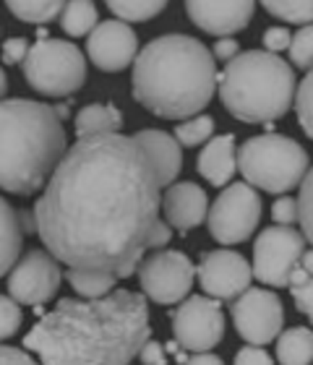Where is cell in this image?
Segmentation results:
<instances>
[{"label":"cell","instance_id":"4fadbf2b","mask_svg":"<svg viewBox=\"0 0 313 365\" xmlns=\"http://www.w3.org/2000/svg\"><path fill=\"white\" fill-rule=\"evenodd\" d=\"M61 282V261L42 248H31L11 267L8 295L19 305H45L58 295Z\"/></svg>","mask_w":313,"mask_h":365},{"label":"cell","instance_id":"4316f807","mask_svg":"<svg viewBox=\"0 0 313 365\" xmlns=\"http://www.w3.org/2000/svg\"><path fill=\"white\" fill-rule=\"evenodd\" d=\"M214 133V118L212 115H191L185 120H178L175 125V141L185 149H196L199 144H207Z\"/></svg>","mask_w":313,"mask_h":365},{"label":"cell","instance_id":"2e32d148","mask_svg":"<svg viewBox=\"0 0 313 365\" xmlns=\"http://www.w3.org/2000/svg\"><path fill=\"white\" fill-rule=\"evenodd\" d=\"M185 11L201 31L212 37H232L251 24L256 0H185Z\"/></svg>","mask_w":313,"mask_h":365},{"label":"cell","instance_id":"d590c367","mask_svg":"<svg viewBox=\"0 0 313 365\" xmlns=\"http://www.w3.org/2000/svg\"><path fill=\"white\" fill-rule=\"evenodd\" d=\"M232 365H277V363L272 360V355H269L264 347L248 344V347H243V350H237L235 363Z\"/></svg>","mask_w":313,"mask_h":365},{"label":"cell","instance_id":"7bdbcfd3","mask_svg":"<svg viewBox=\"0 0 313 365\" xmlns=\"http://www.w3.org/2000/svg\"><path fill=\"white\" fill-rule=\"evenodd\" d=\"M6 91H8V78H6V71L0 68V99L6 97Z\"/></svg>","mask_w":313,"mask_h":365},{"label":"cell","instance_id":"ac0fdd59","mask_svg":"<svg viewBox=\"0 0 313 365\" xmlns=\"http://www.w3.org/2000/svg\"><path fill=\"white\" fill-rule=\"evenodd\" d=\"M141 149L149 154L157 175H160L162 188H168L170 182H175L180 170H183V152H180V144L175 141V136H170L160 128H144L133 133Z\"/></svg>","mask_w":313,"mask_h":365},{"label":"cell","instance_id":"ee69618b","mask_svg":"<svg viewBox=\"0 0 313 365\" xmlns=\"http://www.w3.org/2000/svg\"><path fill=\"white\" fill-rule=\"evenodd\" d=\"M165 352H178V342H170L168 347H165Z\"/></svg>","mask_w":313,"mask_h":365},{"label":"cell","instance_id":"603a6c76","mask_svg":"<svg viewBox=\"0 0 313 365\" xmlns=\"http://www.w3.org/2000/svg\"><path fill=\"white\" fill-rule=\"evenodd\" d=\"M100 21L94 0H66L61 11V26L68 37L78 39L86 37L94 29V24Z\"/></svg>","mask_w":313,"mask_h":365},{"label":"cell","instance_id":"e575fe53","mask_svg":"<svg viewBox=\"0 0 313 365\" xmlns=\"http://www.w3.org/2000/svg\"><path fill=\"white\" fill-rule=\"evenodd\" d=\"M29 53V39L26 37H11L3 42V63L6 66H16L21 63Z\"/></svg>","mask_w":313,"mask_h":365},{"label":"cell","instance_id":"83f0119b","mask_svg":"<svg viewBox=\"0 0 313 365\" xmlns=\"http://www.w3.org/2000/svg\"><path fill=\"white\" fill-rule=\"evenodd\" d=\"M261 6L277 19L298 26L311 24L313 19V0H261Z\"/></svg>","mask_w":313,"mask_h":365},{"label":"cell","instance_id":"7c38bea8","mask_svg":"<svg viewBox=\"0 0 313 365\" xmlns=\"http://www.w3.org/2000/svg\"><path fill=\"white\" fill-rule=\"evenodd\" d=\"M230 316L237 334L256 347L274 342L284 327L282 297L261 287H245L230 305Z\"/></svg>","mask_w":313,"mask_h":365},{"label":"cell","instance_id":"cb8c5ba5","mask_svg":"<svg viewBox=\"0 0 313 365\" xmlns=\"http://www.w3.org/2000/svg\"><path fill=\"white\" fill-rule=\"evenodd\" d=\"M66 0H6L8 11L24 24H47L58 19Z\"/></svg>","mask_w":313,"mask_h":365},{"label":"cell","instance_id":"8fae6325","mask_svg":"<svg viewBox=\"0 0 313 365\" xmlns=\"http://www.w3.org/2000/svg\"><path fill=\"white\" fill-rule=\"evenodd\" d=\"M136 269L144 297L157 305L180 303L196 279V267L183 251H154L149 259H141Z\"/></svg>","mask_w":313,"mask_h":365},{"label":"cell","instance_id":"ffe728a7","mask_svg":"<svg viewBox=\"0 0 313 365\" xmlns=\"http://www.w3.org/2000/svg\"><path fill=\"white\" fill-rule=\"evenodd\" d=\"M24 248V230L19 225V212L0 196V277L11 272Z\"/></svg>","mask_w":313,"mask_h":365},{"label":"cell","instance_id":"8992f818","mask_svg":"<svg viewBox=\"0 0 313 365\" xmlns=\"http://www.w3.org/2000/svg\"><path fill=\"white\" fill-rule=\"evenodd\" d=\"M237 170L248 185L267 193H290L311 170V157L295 138L264 133L248 138L237 152Z\"/></svg>","mask_w":313,"mask_h":365},{"label":"cell","instance_id":"f35d334b","mask_svg":"<svg viewBox=\"0 0 313 365\" xmlns=\"http://www.w3.org/2000/svg\"><path fill=\"white\" fill-rule=\"evenodd\" d=\"M237 53H240V45H237L235 39H230V37H217V42H214V47H212L214 61L227 63L230 58H235Z\"/></svg>","mask_w":313,"mask_h":365},{"label":"cell","instance_id":"5bb4252c","mask_svg":"<svg viewBox=\"0 0 313 365\" xmlns=\"http://www.w3.org/2000/svg\"><path fill=\"white\" fill-rule=\"evenodd\" d=\"M86 55L89 61L105 73H118L125 71L133 63L138 53V37L130 29L128 21L110 19V21H97L94 29L86 34Z\"/></svg>","mask_w":313,"mask_h":365},{"label":"cell","instance_id":"9c48e42d","mask_svg":"<svg viewBox=\"0 0 313 365\" xmlns=\"http://www.w3.org/2000/svg\"><path fill=\"white\" fill-rule=\"evenodd\" d=\"M306 237L292 225H274L264 227L253 240V267L251 274L261 284L269 287H287L290 272L300 264L306 251Z\"/></svg>","mask_w":313,"mask_h":365},{"label":"cell","instance_id":"d6a6232c","mask_svg":"<svg viewBox=\"0 0 313 365\" xmlns=\"http://www.w3.org/2000/svg\"><path fill=\"white\" fill-rule=\"evenodd\" d=\"M313 178H311V170H308L303 180H300V196L295 198V204H298V222L303 232L300 235L306 237V243H311L313 237V222H311V198H313Z\"/></svg>","mask_w":313,"mask_h":365},{"label":"cell","instance_id":"60d3db41","mask_svg":"<svg viewBox=\"0 0 313 365\" xmlns=\"http://www.w3.org/2000/svg\"><path fill=\"white\" fill-rule=\"evenodd\" d=\"M185 365H225L217 355L212 352H193V358L185 360Z\"/></svg>","mask_w":313,"mask_h":365},{"label":"cell","instance_id":"9a60e30c","mask_svg":"<svg viewBox=\"0 0 313 365\" xmlns=\"http://www.w3.org/2000/svg\"><path fill=\"white\" fill-rule=\"evenodd\" d=\"M199 284L209 297L217 300H235L245 287H251V264L240 253L230 248H217L201 256Z\"/></svg>","mask_w":313,"mask_h":365},{"label":"cell","instance_id":"b9f144b4","mask_svg":"<svg viewBox=\"0 0 313 365\" xmlns=\"http://www.w3.org/2000/svg\"><path fill=\"white\" fill-rule=\"evenodd\" d=\"M19 225H21L24 235H31V232H37V225H34V214L29 209H21L19 212Z\"/></svg>","mask_w":313,"mask_h":365},{"label":"cell","instance_id":"484cf974","mask_svg":"<svg viewBox=\"0 0 313 365\" xmlns=\"http://www.w3.org/2000/svg\"><path fill=\"white\" fill-rule=\"evenodd\" d=\"M120 21H152L168 8L170 0H105Z\"/></svg>","mask_w":313,"mask_h":365},{"label":"cell","instance_id":"6da1fadb","mask_svg":"<svg viewBox=\"0 0 313 365\" xmlns=\"http://www.w3.org/2000/svg\"><path fill=\"white\" fill-rule=\"evenodd\" d=\"M162 190L133 136L120 130L81 136L34 201L37 235L68 269L128 279L146 251L165 248L173 237V227L160 220Z\"/></svg>","mask_w":313,"mask_h":365},{"label":"cell","instance_id":"8d00e7d4","mask_svg":"<svg viewBox=\"0 0 313 365\" xmlns=\"http://www.w3.org/2000/svg\"><path fill=\"white\" fill-rule=\"evenodd\" d=\"M138 360L144 365H168V352H165V347H162L157 339H146L144 344H141V350H138Z\"/></svg>","mask_w":313,"mask_h":365},{"label":"cell","instance_id":"74e56055","mask_svg":"<svg viewBox=\"0 0 313 365\" xmlns=\"http://www.w3.org/2000/svg\"><path fill=\"white\" fill-rule=\"evenodd\" d=\"M290 37L292 34L284 26H269L264 31V47H267V53H282V50H287Z\"/></svg>","mask_w":313,"mask_h":365},{"label":"cell","instance_id":"44dd1931","mask_svg":"<svg viewBox=\"0 0 313 365\" xmlns=\"http://www.w3.org/2000/svg\"><path fill=\"white\" fill-rule=\"evenodd\" d=\"M73 125H76V138L118 133L123 128V113L115 105H86L78 110Z\"/></svg>","mask_w":313,"mask_h":365},{"label":"cell","instance_id":"836d02e7","mask_svg":"<svg viewBox=\"0 0 313 365\" xmlns=\"http://www.w3.org/2000/svg\"><path fill=\"white\" fill-rule=\"evenodd\" d=\"M272 217H274L277 225H295L298 222V204L292 196H279L272 204Z\"/></svg>","mask_w":313,"mask_h":365},{"label":"cell","instance_id":"52a82bcc","mask_svg":"<svg viewBox=\"0 0 313 365\" xmlns=\"http://www.w3.org/2000/svg\"><path fill=\"white\" fill-rule=\"evenodd\" d=\"M21 66L26 84L42 97H68L86 84V58L68 39H39Z\"/></svg>","mask_w":313,"mask_h":365},{"label":"cell","instance_id":"e0dca14e","mask_svg":"<svg viewBox=\"0 0 313 365\" xmlns=\"http://www.w3.org/2000/svg\"><path fill=\"white\" fill-rule=\"evenodd\" d=\"M160 209L165 212V222L170 227H175L178 232H188L207 220V190L191 180L170 182L162 193Z\"/></svg>","mask_w":313,"mask_h":365},{"label":"cell","instance_id":"7402d4cb","mask_svg":"<svg viewBox=\"0 0 313 365\" xmlns=\"http://www.w3.org/2000/svg\"><path fill=\"white\" fill-rule=\"evenodd\" d=\"M277 360L282 365H311L313 334L308 327H292L277 334Z\"/></svg>","mask_w":313,"mask_h":365},{"label":"cell","instance_id":"d6986e66","mask_svg":"<svg viewBox=\"0 0 313 365\" xmlns=\"http://www.w3.org/2000/svg\"><path fill=\"white\" fill-rule=\"evenodd\" d=\"M196 170L199 175L214 185V188H225L237 173V146L232 133L212 138L209 144H204L199 160H196Z\"/></svg>","mask_w":313,"mask_h":365},{"label":"cell","instance_id":"f546056e","mask_svg":"<svg viewBox=\"0 0 313 365\" xmlns=\"http://www.w3.org/2000/svg\"><path fill=\"white\" fill-rule=\"evenodd\" d=\"M287 53H290L292 68L308 71L313 63V29L311 24H303L295 34L290 37V45H287Z\"/></svg>","mask_w":313,"mask_h":365},{"label":"cell","instance_id":"4dcf8cb0","mask_svg":"<svg viewBox=\"0 0 313 365\" xmlns=\"http://www.w3.org/2000/svg\"><path fill=\"white\" fill-rule=\"evenodd\" d=\"M311 102H313V76L308 73L298 86H295V94H292V107H295V115H298V123L303 133L308 138L313 136V113H311Z\"/></svg>","mask_w":313,"mask_h":365},{"label":"cell","instance_id":"7a4b0ae2","mask_svg":"<svg viewBox=\"0 0 313 365\" xmlns=\"http://www.w3.org/2000/svg\"><path fill=\"white\" fill-rule=\"evenodd\" d=\"M152 336L149 303L133 289L63 297L24 336L42 365H130Z\"/></svg>","mask_w":313,"mask_h":365},{"label":"cell","instance_id":"277c9868","mask_svg":"<svg viewBox=\"0 0 313 365\" xmlns=\"http://www.w3.org/2000/svg\"><path fill=\"white\" fill-rule=\"evenodd\" d=\"M68 149L63 118L34 99H0V190L31 196L45 188Z\"/></svg>","mask_w":313,"mask_h":365},{"label":"cell","instance_id":"f1b7e54d","mask_svg":"<svg viewBox=\"0 0 313 365\" xmlns=\"http://www.w3.org/2000/svg\"><path fill=\"white\" fill-rule=\"evenodd\" d=\"M287 289L292 292V300H295V308H298L303 316H311L313 313V279L311 272L298 267L290 272V279H287Z\"/></svg>","mask_w":313,"mask_h":365},{"label":"cell","instance_id":"5b68a950","mask_svg":"<svg viewBox=\"0 0 313 365\" xmlns=\"http://www.w3.org/2000/svg\"><path fill=\"white\" fill-rule=\"evenodd\" d=\"M298 78L277 53L248 50L230 58L220 76V99L235 120L272 125L292 110Z\"/></svg>","mask_w":313,"mask_h":365},{"label":"cell","instance_id":"d4e9b609","mask_svg":"<svg viewBox=\"0 0 313 365\" xmlns=\"http://www.w3.org/2000/svg\"><path fill=\"white\" fill-rule=\"evenodd\" d=\"M66 279L73 287L78 297H102L107 295L110 289H115V282L118 277L105 272H86V269H68L66 272Z\"/></svg>","mask_w":313,"mask_h":365},{"label":"cell","instance_id":"1f68e13d","mask_svg":"<svg viewBox=\"0 0 313 365\" xmlns=\"http://www.w3.org/2000/svg\"><path fill=\"white\" fill-rule=\"evenodd\" d=\"M21 324H24L21 305L16 303L11 295H0V342L11 339L21 329Z\"/></svg>","mask_w":313,"mask_h":365},{"label":"cell","instance_id":"3957f363","mask_svg":"<svg viewBox=\"0 0 313 365\" xmlns=\"http://www.w3.org/2000/svg\"><path fill=\"white\" fill-rule=\"evenodd\" d=\"M130 91L146 113L165 120L199 115L217 91V61L191 34H162L133 58Z\"/></svg>","mask_w":313,"mask_h":365},{"label":"cell","instance_id":"ba28073f","mask_svg":"<svg viewBox=\"0 0 313 365\" xmlns=\"http://www.w3.org/2000/svg\"><path fill=\"white\" fill-rule=\"evenodd\" d=\"M261 193L248 182H232L225 185L212 209H207L209 235L220 245L245 243L256 232L261 222Z\"/></svg>","mask_w":313,"mask_h":365},{"label":"cell","instance_id":"30bf717a","mask_svg":"<svg viewBox=\"0 0 313 365\" xmlns=\"http://www.w3.org/2000/svg\"><path fill=\"white\" fill-rule=\"evenodd\" d=\"M178 347L188 352H209L225 339V311L217 297H183L170 313Z\"/></svg>","mask_w":313,"mask_h":365},{"label":"cell","instance_id":"ab89813d","mask_svg":"<svg viewBox=\"0 0 313 365\" xmlns=\"http://www.w3.org/2000/svg\"><path fill=\"white\" fill-rule=\"evenodd\" d=\"M0 365H39L31 360V355H26L19 347H8V344H0Z\"/></svg>","mask_w":313,"mask_h":365}]
</instances>
